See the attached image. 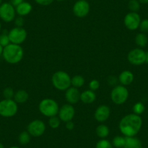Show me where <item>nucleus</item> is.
<instances>
[{
  "label": "nucleus",
  "instance_id": "nucleus-24",
  "mask_svg": "<svg viewBox=\"0 0 148 148\" xmlns=\"http://www.w3.org/2000/svg\"><path fill=\"white\" fill-rule=\"evenodd\" d=\"M31 135L28 133L27 131H24V132H21L18 136V141L19 143L22 145H25L28 144L31 141Z\"/></svg>",
  "mask_w": 148,
  "mask_h": 148
},
{
  "label": "nucleus",
  "instance_id": "nucleus-46",
  "mask_svg": "<svg viewBox=\"0 0 148 148\" xmlns=\"http://www.w3.org/2000/svg\"><path fill=\"white\" fill-rule=\"evenodd\" d=\"M86 1H87V0H86Z\"/></svg>",
  "mask_w": 148,
  "mask_h": 148
},
{
  "label": "nucleus",
  "instance_id": "nucleus-38",
  "mask_svg": "<svg viewBox=\"0 0 148 148\" xmlns=\"http://www.w3.org/2000/svg\"><path fill=\"white\" fill-rule=\"evenodd\" d=\"M139 2H140V4H147L148 0H139Z\"/></svg>",
  "mask_w": 148,
  "mask_h": 148
},
{
  "label": "nucleus",
  "instance_id": "nucleus-44",
  "mask_svg": "<svg viewBox=\"0 0 148 148\" xmlns=\"http://www.w3.org/2000/svg\"><path fill=\"white\" fill-rule=\"evenodd\" d=\"M1 29H2V24H1V22H0V31H1Z\"/></svg>",
  "mask_w": 148,
  "mask_h": 148
},
{
  "label": "nucleus",
  "instance_id": "nucleus-27",
  "mask_svg": "<svg viewBox=\"0 0 148 148\" xmlns=\"http://www.w3.org/2000/svg\"><path fill=\"white\" fill-rule=\"evenodd\" d=\"M145 110V105H144L142 102H138L134 105L133 107V111L134 113L136 115H141L144 113V111Z\"/></svg>",
  "mask_w": 148,
  "mask_h": 148
},
{
  "label": "nucleus",
  "instance_id": "nucleus-5",
  "mask_svg": "<svg viewBox=\"0 0 148 148\" xmlns=\"http://www.w3.org/2000/svg\"><path fill=\"white\" fill-rule=\"evenodd\" d=\"M18 103L13 99H4L0 101V116L2 117H13L18 113Z\"/></svg>",
  "mask_w": 148,
  "mask_h": 148
},
{
  "label": "nucleus",
  "instance_id": "nucleus-41",
  "mask_svg": "<svg viewBox=\"0 0 148 148\" xmlns=\"http://www.w3.org/2000/svg\"><path fill=\"white\" fill-rule=\"evenodd\" d=\"M146 62H148V52H147V61Z\"/></svg>",
  "mask_w": 148,
  "mask_h": 148
},
{
  "label": "nucleus",
  "instance_id": "nucleus-37",
  "mask_svg": "<svg viewBox=\"0 0 148 148\" xmlns=\"http://www.w3.org/2000/svg\"><path fill=\"white\" fill-rule=\"evenodd\" d=\"M65 128H66L68 130H73V129H74V123L72 121H70L66 122Z\"/></svg>",
  "mask_w": 148,
  "mask_h": 148
},
{
  "label": "nucleus",
  "instance_id": "nucleus-23",
  "mask_svg": "<svg viewBox=\"0 0 148 148\" xmlns=\"http://www.w3.org/2000/svg\"><path fill=\"white\" fill-rule=\"evenodd\" d=\"M85 84V79L83 76L80 75H76L73 77L71 78V86L75 88L82 87Z\"/></svg>",
  "mask_w": 148,
  "mask_h": 148
},
{
  "label": "nucleus",
  "instance_id": "nucleus-7",
  "mask_svg": "<svg viewBox=\"0 0 148 148\" xmlns=\"http://www.w3.org/2000/svg\"><path fill=\"white\" fill-rule=\"evenodd\" d=\"M127 59L134 65H141L147 61V53L142 48H135L129 52Z\"/></svg>",
  "mask_w": 148,
  "mask_h": 148
},
{
  "label": "nucleus",
  "instance_id": "nucleus-45",
  "mask_svg": "<svg viewBox=\"0 0 148 148\" xmlns=\"http://www.w3.org/2000/svg\"><path fill=\"white\" fill-rule=\"evenodd\" d=\"M2 4V0H0V5Z\"/></svg>",
  "mask_w": 148,
  "mask_h": 148
},
{
  "label": "nucleus",
  "instance_id": "nucleus-6",
  "mask_svg": "<svg viewBox=\"0 0 148 148\" xmlns=\"http://www.w3.org/2000/svg\"><path fill=\"white\" fill-rule=\"evenodd\" d=\"M110 98L112 102L116 105H123L129 98V91L125 86L117 85L111 91Z\"/></svg>",
  "mask_w": 148,
  "mask_h": 148
},
{
  "label": "nucleus",
  "instance_id": "nucleus-33",
  "mask_svg": "<svg viewBox=\"0 0 148 148\" xmlns=\"http://www.w3.org/2000/svg\"><path fill=\"white\" fill-rule=\"evenodd\" d=\"M89 87L90 90L95 92V91L97 90L99 88V82L97 80H96V79H93V80H92L89 82Z\"/></svg>",
  "mask_w": 148,
  "mask_h": 148
},
{
  "label": "nucleus",
  "instance_id": "nucleus-15",
  "mask_svg": "<svg viewBox=\"0 0 148 148\" xmlns=\"http://www.w3.org/2000/svg\"><path fill=\"white\" fill-rule=\"evenodd\" d=\"M80 97L81 93L77 88L71 86L65 91V99L71 105H75V104L78 103V102L80 100Z\"/></svg>",
  "mask_w": 148,
  "mask_h": 148
},
{
  "label": "nucleus",
  "instance_id": "nucleus-29",
  "mask_svg": "<svg viewBox=\"0 0 148 148\" xmlns=\"http://www.w3.org/2000/svg\"><path fill=\"white\" fill-rule=\"evenodd\" d=\"M96 148H113V146L108 140L102 139L96 144Z\"/></svg>",
  "mask_w": 148,
  "mask_h": 148
},
{
  "label": "nucleus",
  "instance_id": "nucleus-39",
  "mask_svg": "<svg viewBox=\"0 0 148 148\" xmlns=\"http://www.w3.org/2000/svg\"><path fill=\"white\" fill-rule=\"evenodd\" d=\"M3 50H4V47L2 46V45H0V56H1V55H2Z\"/></svg>",
  "mask_w": 148,
  "mask_h": 148
},
{
  "label": "nucleus",
  "instance_id": "nucleus-10",
  "mask_svg": "<svg viewBox=\"0 0 148 148\" xmlns=\"http://www.w3.org/2000/svg\"><path fill=\"white\" fill-rule=\"evenodd\" d=\"M46 131V125L45 122L36 119L30 122L29 124L27 126V132L30 134V135L34 137H39Z\"/></svg>",
  "mask_w": 148,
  "mask_h": 148
},
{
  "label": "nucleus",
  "instance_id": "nucleus-32",
  "mask_svg": "<svg viewBox=\"0 0 148 148\" xmlns=\"http://www.w3.org/2000/svg\"><path fill=\"white\" fill-rule=\"evenodd\" d=\"M139 28L144 34L148 32V19H144L141 21Z\"/></svg>",
  "mask_w": 148,
  "mask_h": 148
},
{
  "label": "nucleus",
  "instance_id": "nucleus-35",
  "mask_svg": "<svg viewBox=\"0 0 148 148\" xmlns=\"http://www.w3.org/2000/svg\"><path fill=\"white\" fill-rule=\"evenodd\" d=\"M36 4L42 6H48L54 2V0H34Z\"/></svg>",
  "mask_w": 148,
  "mask_h": 148
},
{
  "label": "nucleus",
  "instance_id": "nucleus-36",
  "mask_svg": "<svg viewBox=\"0 0 148 148\" xmlns=\"http://www.w3.org/2000/svg\"><path fill=\"white\" fill-rule=\"evenodd\" d=\"M23 2H24V0H10V3L14 8H16L18 5H21Z\"/></svg>",
  "mask_w": 148,
  "mask_h": 148
},
{
  "label": "nucleus",
  "instance_id": "nucleus-20",
  "mask_svg": "<svg viewBox=\"0 0 148 148\" xmlns=\"http://www.w3.org/2000/svg\"><path fill=\"white\" fill-rule=\"evenodd\" d=\"M28 97L29 95L26 91L24 89H20L15 93L13 99L16 102V103L23 104L28 101Z\"/></svg>",
  "mask_w": 148,
  "mask_h": 148
},
{
  "label": "nucleus",
  "instance_id": "nucleus-25",
  "mask_svg": "<svg viewBox=\"0 0 148 148\" xmlns=\"http://www.w3.org/2000/svg\"><path fill=\"white\" fill-rule=\"evenodd\" d=\"M112 145L116 148H123L125 145V136H116L113 138Z\"/></svg>",
  "mask_w": 148,
  "mask_h": 148
},
{
  "label": "nucleus",
  "instance_id": "nucleus-3",
  "mask_svg": "<svg viewBox=\"0 0 148 148\" xmlns=\"http://www.w3.org/2000/svg\"><path fill=\"white\" fill-rule=\"evenodd\" d=\"M52 83L58 90L66 91L71 86V78L65 71H57L52 75Z\"/></svg>",
  "mask_w": 148,
  "mask_h": 148
},
{
  "label": "nucleus",
  "instance_id": "nucleus-22",
  "mask_svg": "<svg viewBox=\"0 0 148 148\" xmlns=\"http://www.w3.org/2000/svg\"><path fill=\"white\" fill-rule=\"evenodd\" d=\"M96 134L101 139H105L109 135L110 129L106 125L100 124L97 127Z\"/></svg>",
  "mask_w": 148,
  "mask_h": 148
},
{
  "label": "nucleus",
  "instance_id": "nucleus-40",
  "mask_svg": "<svg viewBox=\"0 0 148 148\" xmlns=\"http://www.w3.org/2000/svg\"><path fill=\"white\" fill-rule=\"evenodd\" d=\"M0 148H5V147H4V145H2L1 142H0Z\"/></svg>",
  "mask_w": 148,
  "mask_h": 148
},
{
  "label": "nucleus",
  "instance_id": "nucleus-1",
  "mask_svg": "<svg viewBox=\"0 0 148 148\" xmlns=\"http://www.w3.org/2000/svg\"><path fill=\"white\" fill-rule=\"evenodd\" d=\"M142 119L139 115L131 113L122 118L119 123V130L125 136H135L140 131Z\"/></svg>",
  "mask_w": 148,
  "mask_h": 148
},
{
  "label": "nucleus",
  "instance_id": "nucleus-13",
  "mask_svg": "<svg viewBox=\"0 0 148 148\" xmlns=\"http://www.w3.org/2000/svg\"><path fill=\"white\" fill-rule=\"evenodd\" d=\"M75 113L76 112H75V109H74L73 105L68 103L62 105L60 108L58 115H59L60 119L62 121L66 123V122L73 120L75 116Z\"/></svg>",
  "mask_w": 148,
  "mask_h": 148
},
{
  "label": "nucleus",
  "instance_id": "nucleus-8",
  "mask_svg": "<svg viewBox=\"0 0 148 148\" xmlns=\"http://www.w3.org/2000/svg\"><path fill=\"white\" fill-rule=\"evenodd\" d=\"M16 15L15 8L10 2H4L0 5V19L5 23L13 21Z\"/></svg>",
  "mask_w": 148,
  "mask_h": 148
},
{
  "label": "nucleus",
  "instance_id": "nucleus-28",
  "mask_svg": "<svg viewBox=\"0 0 148 148\" xmlns=\"http://www.w3.org/2000/svg\"><path fill=\"white\" fill-rule=\"evenodd\" d=\"M61 120L60 119L59 117H57V116H53V117L49 118V126H50L52 129H58L60 125Z\"/></svg>",
  "mask_w": 148,
  "mask_h": 148
},
{
  "label": "nucleus",
  "instance_id": "nucleus-42",
  "mask_svg": "<svg viewBox=\"0 0 148 148\" xmlns=\"http://www.w3.org/2000/svg\"><path fill=\"white\" fill-rule=\"evenodd\" d=\"M9 148H20V147H16V146H12V147H9Z\"/></svg>",
  "mask_w": 148,
  "mask_h": 148
},
{
  "label": "nucleus",
  "instance_id": "nucleus-26",
  "mask_svg": "<svg viewBox=\"0 0 148 148\" xmlns=\"http://www.w3.org/2000/svg\"><path fill=\"white\" fill-rule=\"evenodd\" d=\"M128 8L130 12H137L140 9V2H139V0H129Z\"/></svg>",
  "mask_w": 148,
  "mask_h": 148
},
{
  "label": "nucleus",
  "instance_id": "nucleus-9",
  "mask_svg": "<svg viewBox=\"0 0 148 148\" xmlns=\"http://www.w3.org/2000/svg\"><path fill=\"white\" fill-rule=\"evenodd\" d=\"M8 36L10 43L20 45L26 39L27 31L23 27H15L8 32Z\"/></svg>",
  "mask_w": 148,
  "mask_h": 148
},
{
  "label": "nucleus",
  "instance_id": "nucleus-21",
  "mask_svg": "<svg viewBox=\"0 0 148 148\" xmlns=\"http://www.w3.org/2000/svg\"><path fill=\"white\" fill-rule=\"evenodd\" d=\"M148 42V38L147 35L144 33L137 34L135 36V43L140 48L145 47Z\"/></svg>",
  "mask_w": 148,
  "mask_h": 148
},
{
  "label": "nucleus",
  "instance_id": "nucleus-34",
  "mask_svg": "<svg viewBox=\"0 0 148 148\" xmlns=\"http://www.w3.org/2000/svg\"><path fill=\"white\" fill-rule=\"evenodd\" d=\"M14 22H15V25H16V27H21V28H22L24 25V22H25V21H24L23 17L18 16L15 18Z\"/></svg>",
  "mask_w": 148,
  "mask_h": 148
},
{
  "label": "nucleus",
  "instance_id": "nucleus-14",
  "mask_svg": "<svg viewBox=\"0 0 148 148\" xmlns=\"http://www.w3.org/2000/svg\"><path fill=\"white\" fill-rule=\"evenodd\" d=\"M110 115V109L108 105H102L98 107L95 112V119L99 123L106 121Z\"/></svg>",
  "mask_w": 148,
  "mask_h": 148
},
{
  "label": "nucleus",
  "instance_id": "nucleus-4",
  "mask_svg": "<svg viewBox=\"0 0 148 148\" xmlns=\"http://www.w3.org/2000/svg\"><path fill=\"white\" fill-rule=\"evenodd\" d=\"M59 105L55 99L46 98L42 99L39 105L40 113L46 117L51 118L57 116L59 112Z\"/></svg>",
  "mask_w": 148,
  "mask_h": 148
},
{
  "label": "nucleus",
  "instance_id": "nucleus-31",
  "mask_svg": "<svg viewBox=\"0 0 148 148\" xmlns=\"http://www.w3.org/2000/svg\"><path fill=\"white\" fill-rule=\"evenodd\" d=\"M14 95H15V92L11 87H7L3 90V97L5 99H13Z\"/></svg>",
  "mask_w": 148,
  "mask_h": 148
},
{
  "label": "nucleus",
  "instance_id": "nucleus-11",
  "mask_svg": "<svg viewBox=\"0 0 148 148\" xmlns=\"http://www.w3.org/2000/svg\"><path fill=\"white\" fill-rule=\"evenodd\" d=\"M141 18L137 12H130L126 14L123 19V23L126 28L130 31H135L139 27Z\"/></svg>",
  "mask_w": 148,
  "mask_h": 148
},
{
  "label": "nucleus",
  "instance_id": "nucleus-2",
  "mask_svg": "<svg viewBox=\"0 0 148 148\" xmlns=\"http://www.w3.org/2000/svg\"><path fill=\"white\" fill-rule=\"evenodd\" d=\"M24 51L21 45L10 43L4 47L2 57L10 64H17L22 60Z\"/></svg>",
  "mask_w": 148,
  "mask_h": 148
},
{
  "label": "nucleus",
  "instance_id": "nucleus-17",
  "mask_svg": "<svg viewBox=\"0 0 148 148\" xmlns=\"http://www.w3.org/2000/svg\"><path fill=\"white\" fill-rule=\"evenodd\" d=\"M96 94L94 91L90 90H85L83 92L81 93L80 100L82 101L83 103L86 104V105H89L92 104L96 100Z\"/></svg>",
  "mask_w": 148,
  "mask_h": 148
},
{
  "label": "nucleus",
  "instance_id": "nucleus-19",
  "mask_svg": "<svg viewBox=\"0 0 148 148\" xmlns=\"http://www.w3.org/2000/svg\"><path fill=\"white\" fill-rule=\"evenodd\" d=\"M123 148H142V142L135 136H125Z\"/></svg>",
  "mask_w": 148,
  "mask_h": 148
},
{
  "label": "nucleus",
  "instance_id": "nucleus-18",
  "mask_svg": "<svg viewBox=\"0 0 148 148\" xmlns=\"http://www.w3.org/2000/svg\"><path fill=\"white\" fill-rule=\"evenodd\" d=\"M134 76L133 73L129 71H124L119 75V81L123 86H128L133 82Z\"/></svg>",
  "mask_w": 148,
  "mask_h": 148
},
{
  "label": "nucleus",
  "instance_id": "nucleus-43",
  "mask_svg": "<svg viewBox=\"0 0 148 148\" xmlns=\"http://www.w3.org/2000/svg\"><path fill=\"white\" fill-rule=\"evenodd\" d=\"M56 1H58V2H63L65 0H56Z\"/></svg>",
  "mask_w": 148,
  "mask_h": 148
},
{
  "label": "nucleus",
  "instance_id": "nucleus-16",
  "mask_svg": "<svg viewBox=\"0 0 148 148\" xmlns=\"http://www.w3.org/2000/svg\"><path fill=\"white\" fill-rule=\"evenodd\" d=\"M32 9L33 7L31 5V4L24 1L21 5H19L18 7L15 8V11H16V13L19 16L24 17L31 13V12L32 11Z\"/></svg>",
  "mask_w": 148,
  "mask_h": 148
},
{
  "label": "nucleus",
  "instance_id": "nucleus-12",
  "mask_svg": "<svg viewBox=\"0 0 148 148\" xmlns=\"http://www.w3.org/2000/svg\"><path fill=\"white\" fill-rule=\"evenodd\" d=\"M90 5L86 0H78L73 7V12L78 18H84L89 14Z\"/></svg>",
  "mask_w": 148,
  "mask_h": 148
},
{
  "label": "nucleus",
  "instance_id": "nucleus-30",
  "mask_svg": "<svg viewBox=\"0 0 148 148\" xmlns=\"http://www.w3.org/2000/svg\"><path fill=\"white\" fill-rule=\"evenodd\" d=\"M10 44V41L8 33H2V34H0V45H2L3 47H5Z\"/></svg>",
  "mask_w": 148,
  "mask_h": 148
}]
</instances>
